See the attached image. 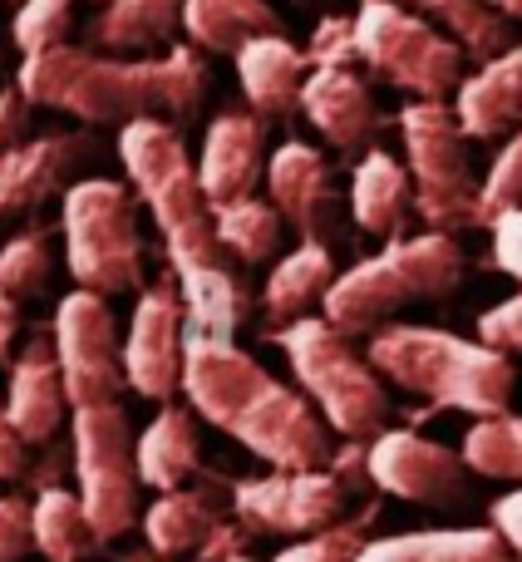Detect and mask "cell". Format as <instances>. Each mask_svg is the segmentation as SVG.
Wrapping results in <instances>:
<instances>
[{
	"instance_id": "cell-6",
	"label": "cell",
	"mask_w": 522,
	"mask_h": 562,
	"mask_svg": "<svg viewBox=\"0 0 522 562\" xmlns=\"http://www.w3.org/2000/svg\"><path fill=\"white\" fill-rule=\"evenodd\" d=\"M296 370L300 390L316 400L326 425L345 439H375L389 419V395L370 356H355L345 330L330 316H296L291 326L271 330Z\"/></svg>"
},
{
	"instance_id": "cell-23",
	"label": "cell",
	"mask_w": 522,
	"mask_h": 562,
	"mask_svg": "<svg viewBox=\"0 0 522 562\" xmlns=\"http://www.w3.org/2000/svg\"><path fill=\"white\" fill-rule=\"evenodd\" d=\"M409 207H415V173L385 148H370L355 164V183H350V213L355 227L370 237H405Z\"/></svg>"
},
{
	"instance_id": "cell-37",
	"label": "cell",
	"mask_w": 522,
	"mask_h": 562,
	"mask_svg": "<svg viewBox=\"0 0 522 562\" xmlns=\"http://www.w3.org/2000/svg\"><path fill=\"white\" fill-rule=\"evenodd\" d=\"M503 207H522V124L513 128V138L503 144V154L493 158L484 178V223H493Z\"/></svg>"
},
{
	"instance_id": "cell-42",
	"label": "cell",
	"mask_w": 522,
	"mask_h": 562,
	"mask_svg": "<svg viewBox=\"0 0 522 562\" xmlns=\"http://www.w3.org/2000/svg\"><path fill=\"white\" fill-rule=\"evenodd\" d=\"M25 439H20V429L10 425V409L0 405V479H20L25 474V464H30V454H25Z\"/></svg>"
},
{
	"instance_id": "cell-43",
	"label": "cell",
	"mask_w": 522,
	"mask_h": 562,
	"mask_svg": "<svg viewBox=\"0 0 522 562\" xmlns=\"http://www.w3.org/2000/svg\"><path fill=\"white\" fill-rule=\"evenodd\" d=\"M25 114H30V99L20 89H0V154L20 144L25 134Z\"/></svg>"
},
{
	"instance_id": "cell-41",
	"label": "cell",
	"mask_w": 522,
	"mask_h": 562,
	"mask_svg": "<svg viewBox=\"0 0 522 562\" xmlns=\"http://www.w3.org/2000/svg\"><path fill=\"white\" fill-rule=\"evenodd\" d=\"M488 227H493V267L522 281V207H503Z\"/></svg>"
},
{
	"instance_id": "cell-4",
	"label": "cell",
	"mask_w": 522,
	"mask_h": 562,
	"mask_svg": "<svg viewBox=\"0 0 522 562\" xmlns=\"http://www.w3.org/2000/svg\"><path fill=\"white\" fill-rule=\"evenodd\" d=\"M370 366L399 390L444 409L503 415L513 405V356L488 340H464L434 326H379L370 330Z\"/></svg>"
},
{
	"instance_id": "cell-15",
	"label": "cell",
	"mask_w": 522,
	"mask_h": 562,
	"mask_svg": "<svg viewBox=\"0 0 522 562\" xmlns=\"http://www.w3.org/2000/svg\"><path fill=\"white\" fill-rule=\"evenodd\" d=\"M266 193L291 217L300 243H326L336 237V183H330L326 158L310 144H281L266 158Z\"/></svg>"
},
{
	"instance_id": "cell-8",
	"label": "cell",
	"mask_w": 522,
	"mask_h": 562,
	"mask_svg": "<svg viewBox=\"0 0 522 562\" xmlns=\"http://www.w3.org/2000/svg\"><path fill=\"white\" fill-rule=\"evenodd\" d=\"M65 257L79 286L99 296L144 291V243H138V203L114 178H79L65 188Z\"/></svg>"
},
{
	"instance_id": "cell-5",
	"label": "cell",
	"mask_w": 522,
	"mask_h": 562,
	"mask_svg": "<svg viewBox=\"0 0 522 562\" xmlns=\"http://www.w3.org/2000/svg\"><path fill=\"white\" fill-rule=\"evenodd\" d=\"M464 281V247L454 233L429 227L419 237H389L385 252L340 272L326 291V316L345 336H370L409 301H444Z\"/></svg>"
},
{
	"instance_id": "cell-3",
	"label": "cell",
	"mask_w": 522,
	"mask_h": 562,
	"mask_svg": "<svg viewBox=\"0 0 522 562\" xmlns=\"http://www.w3.org/2000/svg\"><path fill=\"white\" fill-rule=\"evenodd\" d=\"M118 158L134 178L138 198L158 217L168 262L178 277L227 267V247L217 237V213L203 193V173L188 158V144L173 119H128L118 124Z\"/></svg>"
},
{
	"instance_id": "cell-19",
	"label": "cell",
	"mask_w": 522,
	"mask_h": 562,
	"mask_svg": "<svg viewBox=\"0 0 522 562\" xmlns=\"http://www.w3.org/2000/svg\"><path fill=\"white\" fill-rule=\"evenodd\" d=\"M5 409H10V425L20 429L25 445L55 439L59 419H65V409H69V390H65V370H59V356H55V336L49 340L35 336L25 346V356L10 366Z\"/></svg>"
},
{
	"instance_id": "cell-2",
	"label": "cell",
	"mask_w": 522,
	"mask_h": 562,
	"mask_svg": "<svg viewBox=\"0 0 522 562\" xmlns=\"http://www.w3.org/2000/svg\"><path fill=\"white\" fill-rule=\"evenodd\" d=\"M183 395L197 415L227 429L271 469H320L336 459V445H330L336 429L326 425V415H316L306 395L281 385L232 340L188 336Z\"/></svg>"
},
{
	"instance_id": "cell-9",
	"label": "cell",
	"mask_w": 522,
	"mask_h": 562,
	"mask_svg": "<svg viewBox=\"0 0 522 562\" xmlns=\"http://www.w3.org/2000/svg\"><path fill=\"white\" fill-rule=\"evenodd\" d=\"M405 158L415 173V213L429 227H478L484 223V183L474 178L468 128L444 99H415L399 109Z\"/></svg>"
},
{
	"instance_id": "cell-45",
	"label": "cell",
	"mask_w": 522,
	"mask_h": 562,
	"mask_svg": "<svg viewBox=\"0 0 522 562\" xmlns=\"http://www.w3.org/2000/svg\"><path fill=\"white\" fill-rule=\"evenodd\" d=\"M15 330H20V296H10V291L0 286V356L10 350Z\"/></svg>"
},
{
	"instance_id": "cell-49",
	"label": "cell",
	"mask_w": 522,
	"mask_h": 562,
	"mask_svg": "<svg viewBox=\"0 0 522 562\" xmlns=\"http://www.w3.org/2000/svg\"><path fill=\"white\" fill-rule=\"evenodd\" d=\"M237 562H252V558H237Z\"/></svg>"
},
{
	"instance_id": "cell-24",
	"label": "cell",
	"mask_w": 522,
	"mask_h": 562,
	"mask_svg": "<svg viewBox=\"0 0 522 562\" xmlns=\"http://www.w3.org/2000/svg\"><path fill=\"white\" fill-rule=\"evenodd\" d=\"M355 562H513L498 528H424V533L370 538Z\"/></svg>"
},
{
	"instance_id": "cell-7",
	"label": "cell",
	"mask_w": 522,
	"mask_h": 562,
	"mask_svg": "<svg viewBox=\"0 0 522 562\" xmlns=\"http://www.w3.org/2000/svg\"><path fill=\"white\" fill-rule=\"evenodd\" d=\"M365 484H370V449H360V439H350L320 469H271L266 479L232 484V514L257 538L320 533V528L345 518L350 498L365 494Z\"/></svg>"
},
{
	"instance_id": "cell-50",
	"label": "cell",
	"mask_w": 522,
	"mask_h": 562,
	"mask_svg": "<svg viewBox=\"0 0 522 562\" xmlns=\"http://www.w3.org/2000/svg\"><path fill=\"white\" fill-rule=\"evenodd\" d=\"M94 5H104V0H94Z\"/></svg>"
},
{
	"instance_id": "cell-36",
	"label": "cell",
	"mask_w": 522,
	"mask_h": 562,
	"mask_svg": "<svg viewBox=\"0 0 522 562\" xmlns=\"http://www.w3.org/2000/svg\"><path fill=\"white\" fill-rule=\"evenodd\" d=\"M0 286L10 296H39L49 286V243L45 233H20L0 247Z\"/></svg>"
},
{
	"instance_id": "cell-11",
	"label": "cell",
	"mask_w": 522,
	"mask_h": 562,
	"mask_svg": "<svg viewBox=\"0 0 522 562\" xmlns=\"http://www.w3.org/2000/svg\"><path fill=\"white\" fill-rule=\"evenodd\" d=\"M75 474L89 524L99 538H124L138 524V439L128 435V415L118 400L75 409Z\"/></svg>"
},
{
	"instance_id": "cell-44",
	"label": "cell",
	"mask_w": 522,
	"mask_h": 562,
	"mask_svg": "<svg viewBox=\"0 0 522 562\" xmlns=\"http://www.w3.org/2000/svg\"><path fill=\"white\" fill-rule=\"evenodd\" d=\"M493 528L508 538L513 558L522 562V488H518V494H503V498L493 504Z\"/></svg>"
},
{
	"instance_id": "cell-28",
	"label": "cell",
	"mask_w": 522,
	"mask_h": 562,
	"mask_svg": "<svg viewBox=\"0 0 522 562\" xmlns=\"http://www.w3.org/2000/svg\"><path fill=\"white\" fill-rule=\"evenodd\" d=\"M183 30L197 49L237 55L252 35L281 30L271 0H183Z\"/></svg>"
},
{
	"instance_id": "cell-34",
	"label": "cell",
	"mask_w": 522,
	"mask_h": 562,
	"mask_svg": "<svg viewBox=\"0 0 522 562\" xmlns=\"http://www.w3.org/2000/svg\"><path fill=\"white\" fill-rule=\"evenodd\" d=\"M375 518H379V504H365L360 514H350V518H340V524L320 528V533H310L306 543H291L286 553H276L271 562H355L360 553H365Z\"/></svg>"
},
{
	"instance_id": "cell-33",
	"label": "cell",
	"mask_w": 522,
	"mask_h": 562,
	"mask_svg": "<svg viewBox=\"0 0 522 562\" xmlns=\"http://www.w3.org/2000/svg\"><path fill=\"white\" fill-rule=\"evenodd\" d=\"M217 213V237L232 257L242 262H266L271 252L281 247V207L261 203V198H242V203L213 207Z\"/></svg>"
},
{
	"instance_id": "cell-51",
	"label": "cell",
	"mask_w": 522,
	"mask_h": 562,
	"mask_svg": "<svg viewBox=\"0 0 522 562\" xmlns=\"http://www.w3.org/2000/svg\"><path fill=\"white\" fill-rule=\"evenodd\" d=\"M134 562H144V558H134Z\"/></svg>"
},
{
	"instance_id": "cell-46",
	"label": "cell",
	"mask_w": 522,
	"mask_h": 562,
	"mask_svg": "<svg viewBox=\"0 0 522 562\" xmlns=\"http://www.w3.org/2000/svg\"><path fill=\"white\" fill-rule=\"evenodd\" d=\"M508 15H513V20H522V0H513V5H508Z\"/></svg>"
},
{
	"instance_id": "cell-39",
	"label": "cell",
	"mask_w": 522,
	"mask_h": 562,
	"mask_svg": "<svg viewBox=\"0 0 522 562\" xmlns=\"http://www.w3.org/2000/svg\"><path fill=\"white\" fill-rule=\"evenodd\" d=\"M35 548V504L0 498V562H20Z\"/></svg>"
},
{
	"instance_id": "cell-12",
	"label": "cell",
	"mask_w": 522,
	"mask_h": 562,
	"mask_svg": "<svg viewBox=\"0 0 522 562\" xmlns=\"http://www.w3.org/2000/svg\"><path fill=\"white\" fill-rule=\"evenodd\" d=\"M55 356L65 370L69 405H109L118 400V385H128V370L118 360V330L114 311L99 291L79 286L75 296L59 301L55 311Z\"/></svg>"
},
{
	"instance_id": "cell-20",
	"label": "cell",
	"mask_w": 522,
	"mask_h": 562,
	"mask_svg": "<svg viewBox=\"0 0 522 562\" xmlns=\"http://www.w3.org/2000/svg\"><path fill=\"white\" fill-rule=\"evenodd\" d=\"M232 59H237V79H242L247 104H252L261 119H286V114L300 109V89H306V75H310V55L291 45L281 30L252 35Z\"/></svg>"
},
{
	"instance_id": "cell-1",
	"label": "cell",
	"mask_w": 522,
	"mask_h": 562,
	"mask_svg": "<svg viewBox=\"0 0 522 562\" xmlns=\"http://www.w3.org/2000/svg\"><path fill=\"white\" fill-rule=\"evenodd\" d=\"M15 89L39 109H65L84 124H128V119H188L207 99V65L197 49L168 45L163 55L118 59L89 45H55L20 59Z\"/></svg>"
},
{
	"instance_id": "cell-10",
	"label": "cell",
	"mask_w": 522,
	"mask_h": 562,
	"mask_svg": "<svg viewBox=\"0 0 522 562\" xmlns=\"http://www.w3.org/2000/svg\"><path fill=\"white\" fill-rule=\"evenodd\" d=\"M355 45L360 59L385 85L405 89L415 99H449L464 85L468 49L429 15H419L405 0H360L355 10Z\"/></svg>"
},
{
	"instance_id": "cell-14",
	"label": "cell",
	"mask_w": 522,
	"mask_h": 562,
	"mask_svg": "<svg viewBox=\"0 0 522 562\" xmlns=\"http://www.w3.org/2000/svg\"><path fill=\"white\" fill-rule=\"evenodd\" d=\"M183 311L188 306L168 286H144V296H138L124 340V370L128 385L144 400H173L183 390Z\"/></svg>"
},
{
	"instance_id": "cell-40",
	"label": "cell",
	"mask_w": 522,
	"mask_h": 562,
	"mask_svg": "<svg viewBox=\"0 0 522 562\" xmlns=\"http://www.w3.org/2000/svg\"><path fill=\"white\" fill-rule=\"evenodd\" d=\"M478 336H484L488 346L508 350V356H522V291L508 296L503 306H493V311L478 316Z\"/></svg>"
},
{
	"instance_id": "cell-38",
	"label": "cell",
	"mask_w": 522,
	"mask_h": 562,
	"mask_svg": "<svg viewBox=\"0 0 522 562\" xmlns=\"http://www.w3.org/2000/svg\"><path fill=\"white\" fill-rule=\"evenodd\" d=\"M310 65H355L360 45H355V15H320L310 30L306 45Z\"/></svg>"
},
{
	"instance_id": "cell-47",
	"label": "cell",
	"mask_w": 522,
	"mask_h": 562,
	"mask_svg": "<svg viewBox=\"0 0 522 562\" xmlns=\"http://www.w3.org/2000/svg\"><path fill=\"white\" fill-rule=\"evenodd\" d=\"M493 5H503V10H508V5H513V0H493Z\"/></svg>"
},
{
	"instance_id": "cell-13",
	"label": "cell",
	"mask_w": 522,
	"mask_h": 562,
	"mask_svg": "<svg viewBox=\"0 0 522 562\" xmlns=\"http://www.w3.org/2000/svg\"><path fill=\"white\" fill-rule=\"evenodd\" d=\"M370 484L405 504L458 508L468 488V464L464 454L415 435V429H379L370 439Z\"/></svg>"
},
{
	"instance_id": "cell-35",
	"label": "cell",
	"mask_w": 522,
	"mask_h": 562,
	"mask_svg": "<svg viewBox=\"0 0 522 562\" xmlns=\"http://www.w3.org/2000/svg\"><path fill=\"white\" fill-rule=\"evenodd\" d=\"M69 30H75V0H20L10 20V40L20 45V55L69 45Z\"/></svg>"
},
{
	"instance_id": "cell-31",
	"label": "cell",
	"mask_w": 522,
	"mask_h": 562,
	"mask_svg": "<svg viewBox=\"0 0 522 562\" xmlns=\"http://www.w3.org/2000/svg\"><path fill=\"white\" fill-rule=\"evenodd\" d=\"M99 543H104V538L89 524L84 498L65 494V488H45V494L35 498V548L49 562H84Z\"/></svg>"
},
{
	"instance_id": "cell-48",
	"label": "cell",
	"mask_w": 522,
	"mask_h": 562,
	"mask_svg": "<svg viewBox=\"0 0 522 562\" xmlns=\"http://www.w3.org/2000/svg\"><path fill=\"white\" fill-rule=\"evenodd\" d=\"M296 5H316V0H296Z\"/></svg>"
},
{
	"instance_id": "cell-26",
	"label": "cell",
	"mask_w": 522,
	"mask_h": 562,
	"mask_svg": "<svg viewBox=\"0 0 522 562\" xmlns=\"http://www.w3.org/2000/svg\"><path fill=\"white\" fill-rule=\"evenodd\" d=\"M330 281H336V257H330L326 243H300L291 257H281L276 272L266 277V291H261L266 340H271V330L291 326V321L306 316L316 301H326Z\"/></svg>"
},
{
	"instance_id": "cell-32",
	"label": "cell",
	"mask_w": 522,
	"mask_h": 562,
	"mask_svg": "<svg viewBox=\"0 0 522 562\" xmlns=\"http://www.w3.org/2000/svg\"><path fill=\"white\" fill-rule=\"evenodd\" d=\"M464 464L484 479L522 484V415H484L464 435Z\"/></svg>"
},
{
	"instance_id": "cell-18",
	"label": "cell",
	"mask_w": 522,
	"mask_h": 562,
	"mask_svg": "<svg viewBox=\"0 0 522 562\" xmlns=\"http://www.w3.org/2000/svg\"><path fill=\"white\" fill-rule=\"evenodd\" d=\"M227 514H232V484L217 474H203L193 488L178 484L148 508L144 538L158 558H183V553H197Z\"/></svg>"
},
{
	"instance_id": "cell-22",
	"label": "cell",
	"mask_w": 522,
	"mask_h": 562,
	"mask_svg": "<svg viewBox=\"0 0 522 562\" xmlns=\"http://www.w3.org/2000/svg\"><path fill=\"white\" fill-rule=\"evenodd\" d=\"M454 114L468 138H503L522 124V45L484 59L464 85L454 89Z\"/></svg>"
},
{
	"instance_id": "cell-16",
	"label": "cell",
	"mask_w": 522,
	"mask_h": 562,
	"mask_svg": "<svg viewBox=\"0 0 522 562\" xmlns=\"http://www.w3.org/2000/svg\"><path fill=\"white\" fill-rule=\"evenodd\" d=\"M300 114L306 124L340 154H355L375 138L379 109L370 85L355 75V65H310L306 89H300Z\"/></svg>"
},
{
	"instance_id": "cell-52",
	"label": "cell",
	"mask_w": 522,
	"mask_h": 562,
	"mask_svg": "<svg viewBox=\"0 0 522 562\" xmlns=\"http://www.w3.org/2000/svg\"><path fill=\"white\" fill-rule=\"evenodd\" d=\"M15 5H20V0H15Z\"/></svg>"
},
{
	"instance_id": "cell-21",
	"label": "cell",
	"mask_w": 522,
	"mask_h": 562,
	"mask_svg": "<svg viewBox=\"0 0 522 562\" xmlns=\"http://www.w3.org/2000/svg\"><path fill=\"white\" fill-rule=\"evenodd\" d=\"M89 154H94V144L79 134H45V138L5 148L0 154V213L39 207L69 178V168Z\"/></svg>"
},
{
	"instance_id": "cell-27",
	"label": "cell",
	"mask_w": 522,
	"mask_h": 562,
	"mask_svg": "<svg viewBox=\"0 0 522 562\" xmlns=\"http://www.w3.org/2000/svg\"><path fill=\"white\" fill-rule=\"evenodd\" d=\"M203 469V445H197V419L193 409L168 405L154 425L138 435V474L148 488L168 494V488L188 484Z\"/></svg>"
},
{
	"instance_id": "cell-25",
	"label": "cell",
	"mask_w": 522,
	"mask_h": 562,
	"mask_svg": "<svg viewBox=\"0 0 522 562\" xmlns=\"http://www.w3.org/2000/svg\"><path fill=\"white\" fill-rule=\"evenodd\" d=\"M183 30V0H104L89 45L114 55H158Z\"/></svg>"
},
{
	"instance_id": "cell-29",
	"label": "cell",
	"mask_w": 522,
	"mask_h": 562,
	"mask_svg": "<svg viewBox=\"0 0 522 562\" xmlns=\"http://www.w3.org/2000/svg\"><path fill=\"white\" fill-rule=\"evenodd\" d=\"M178 286H183V306H188V336L232 340L237 326L252 316V296L232 277V267L188 272V277H178Z\"/></svg>"
},
{
	"instance_id": "cell-30",
	"label": "cell",
	"mask_w": 522,
	"mask_h": 562,
	"mask_svg": "<svg viewBox=\"0 0 522 562\" xmlns=\"http://www.w3.org/2000/svg\"><path fill=\"white\" fill-rule=\"evenodd\" d=\"M405 5H415L439 30H449L478 65L513 45V15L503 5H493V0H405Z\"/></svg>"
},
{
	"instance_id": "cell-17",
	"label": "cell",
	"mask_w": 522,
	"mask_h": 562,
	"mask_svg": "<svg viewBox=\"0 0 522 562\" xmlns=\"http://www.w3.org/2000/svg\"><path fill=\"white\" fill-rule=\"evenodd\" d=\"M261 168H266V124L261 114H217L203 134V158H197V173H203V193L213 207L242 203L252 198Z\"/></svg>"
}]
</instances>
